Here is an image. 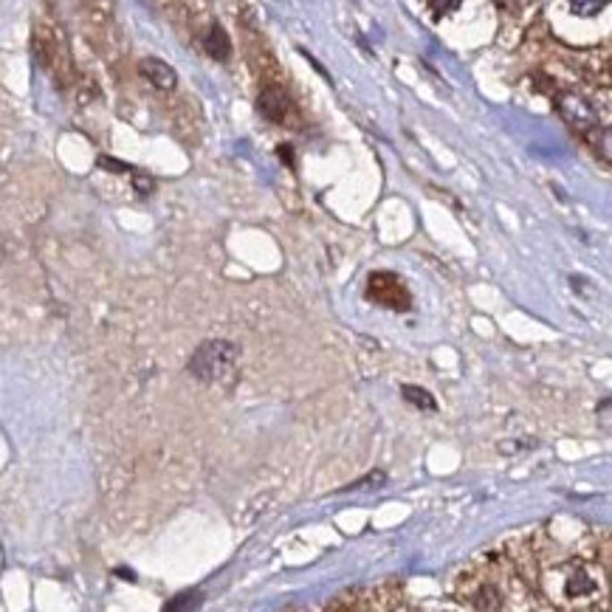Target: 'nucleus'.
Here are the masks:
<instances>
[{"label":"nucleus","instance_id":"nucleus-1","mask_svg":"<svg viewBox=\"0 0 612 612\" xmlns=\"http://www.w3.org/2000/svg\"><path fill=\"white\" fill-rule=\"evenodd\" d=\"M237 358L240 350L232 341L212 339L203 341L195 356L189 358V373L201 381H209V384H232L237 378Z\"/></svg>","mask_w":612,"mask_h":612},{"label":"nucleus","instance_id":"nucleus-2","mask_svg":"<svg viewBox=\"0 0 612 612\" xmlns=\"http://www.w3.org/2000/svg\"><path fill=\"white\" fill-rule=\"evenodd\" d=\"M367 297L375 299L378 305H387V308H392V311H409V302H412V297L404 289L401 277H395L390 272H375L370 277Z\"/></svg>","mask_w":612,"mask_h":612},{"label":"nucleus","instance_id":"nucleus-3","mask_svg":"<svg viewBox=\"0 0 612 612\" xmlns=\"http://www.w3.org/2000/svg\"><path fill=\"white\" fill-rule=\"evenodd\" d=\"M559 110H562L565 122L582 133H590L592 125H596V110H592L582 97H576V93H565V97H559Z\"/></svg>","mask_w":612,"mask_h":612},{"label":"nucleus","instance_id":"nucleus-4","mask_svg":"<svg viewBox=\"0 0 612 612\" xmlns=\"http://www.w3.org/2000/svg\"><path fill=\"white\" fill-rule=\"evenodd\" d=\"M142 76L144 80H150V85H156L159 91H172L178 82L176 71H172L164 60H156V56H147V60H142L139 65Z\"/></svg>","mask_w":612,"mask_h":612},{"label":"nucleus","instance_id":"nucleus-5","mask_svg":"<svg viewBox=\"0 0 612 612\" xmlns=\"http://www.w3.org/2000/svg\"><path fill=\"white\" fill-rule=\"evenodd\" d=\"M596 579L590 576L587 570L576 567V570H570L567 573V579H565V596L567 599H590V596H596Z\"/></svg>","mask_w":612,"mask_h":612},{"label":"nucleus","instance_id":"nucleus-6","mask_svg":"<svg viewBox=\"0 0 612 612\" xmlns=\"http://www.w3.org/2000/svg\"><path fill=\"white\" fill-rule=\"evenodd\" d=\"M257 108H260V113L269 122H282L285 119V110H289V99H285V93L280 88H265L260 93Z\"/></svg>","mask_w":612,"mask_h":612},{"label":"nucleus","instance_id":"nucleus-7","mask_svg":"<svg viewBox=\"0 0 612 612\" xmlns=\"http://www.w3.org/2000/svg\"><path fill=\"white\" fill-rule=\"evenodd\" d=\"M203 48L212 60H220V63L232 56V40H228V34L220 26H212L203 34Z\"/></svg>","mask_w":612,"mask_h":612},{"label":"nucleus","instance_id":"nucleus-8","mask_svg":"<svg viewBox=\"0 0 612 612\" xmlns=\"http://www.w3.org/2000/svg\"><path fill=\"white\" fill-rule=\"evenodd\" d=\"M401 392H404V401H409V404H412V407H418V409H429V412H435V409H437L435 398H432L424 387L404 384V387H401Z\"/></svg>","mask_w":612,"mask_h":612},{"label":"nucleus","instance_id":"nucleus-9","mask_svg":"<svg viewBox=\"0 0 612 612\" xmlns=\"http://www.w3.org/2000/svg\"><path fill=\"white\" fill-rule=\"evenodd\" d=\"M587 136H590V142H592V147H596L599 156L612 164V127H604L599 133H587Z\"/></svg>","mask_w":612,"mask_h":612},{"label":"nucleus","instance_id":"nucleus-10","mask_svg":"<svg viewBox=\"0 0 612 612\" xmlns=\"http://www.w3.org/2000/svg\"><path fill=\"white\" fill-rule=\"evenodd\" d=\"M604 6H607V0H570L573 14H579V17H592V14H599Z\"/></svg>","mask_w":612,"mask_h":612},{"label":"nucleus","instance_id":"nucleus-11","mask_svg":"<svg viewBox=\"0 0 612 612\" xmlns=\"http://www.w3.org/2000/svg\"><path fill=\"white\" fill-rule=\"evenodd\" d=\"M463 0H429V6H432V12L441 17V14H449V12H454L457 6H461Z\"/></svg>","mask_w":612,"mask_h":612},{"label":"nucleus","instance_id":"nucleus-12","mask_svg":"<svg viewBox=\"0 0 612 612\" xmlns=\"http://www.w3.org/2000/svg\"><path fill=\"white\" fill-rule=\"evenodd\" d=\"M99 167H102V169H110V172H127V169H130L127 164H122V161H116V159H110V156H102V159H99Z\"/></svg>","mask_w":612,"mask_h":612},{"label":"nucleus","instance_id":"nucleus-13","mask_svg":"<svg viewBox=\"0 0 612 612\" xmlns=\"http://www.w3.org/2000/svg\"><path fill=\"white\" fill-rule=\"evenodd\" d=\"M136 189H139V195H150L152 193V178H147L144 172H136Z\"/></svg>","mask_w":612,"mask_h":612},{"label":"nucleus","instance_id":"nucleus-14","mask_svg":"<svg viewBox=\"0 0 612 612\" xmlns=\"http://www.w3.org/2000/svg\"><path fill=\"white\" fill-rule=\"evenodd\" d=\"M280 156H282V159H289V164H294V152H291V147H285V144H282V147H280Z\"/></svg>","mask_w":612,"mask_h":612},{"label":"nucleus","instance_id":"nucleus-15","mask_svg":"<svg viewBox=\"0 0 612 612\" xmlns=\"http://www.w3.org/2000/svg\"><path fill=\"white\" fill-rule=\"evenodd\" d=\"M609 573H612V570H609ZM609 584H612V576H609Z\"/></svg>","mask_w":612,"mask_h":612}]
</instances>
